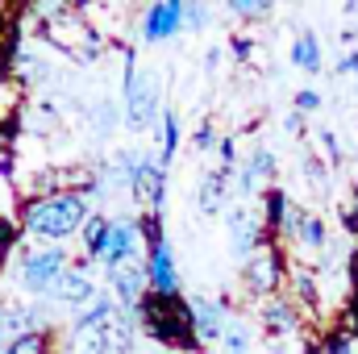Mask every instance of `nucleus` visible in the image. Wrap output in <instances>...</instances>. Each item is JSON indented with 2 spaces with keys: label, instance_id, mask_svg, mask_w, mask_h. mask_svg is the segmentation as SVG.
<instances>
[{
  "label": "nucleus",
  "instance_id": "nucleus-26",
  "mask_svg": "<svg viewBox=\"0 0 358 354\" xmlns=\"http://www.w3.org/2000/svg\"><path fill=\"white\" fill-rule=\"evenodd\" d=\"M296 63H300V67H317V50H313V42H300V46H296Z\"/></svg>",
  "mask_w": 358,
  "mask_h": 354
},
{
  "label": "nucleus",
  "instance_id": "nucleus-23",
  "mask_svg": "<svg viewBox=\"0 0 358 354\" xmlns=\"http://www.w3.org/2000/svg\"><path fill=\"white\" fill-rule=\"evenodd\" d=\"M217 163H221V171H238V146H234V138H221L217 142Z\"/></svg>",
  "mask_w": 358,
  "mask_h": 354
},
{
  "label": "nucleus",
  "instance_id": "nucleus-8",
  "mask_svg": "<svg viewBox=\"0 0 358 354\" xmlns=\"http://www.w3.org/2000/svg\"><path fill=\"white\" fill-rule=\"evenodd\" d=\"M129 200H138L146 213H159L163 217V208H167V163L163 159H146V167L138 171L134 179V187H129Z\"/></svg>",
  "mask_w": 358,
  "mask_h": 354
},
{
  "label": "nucleus",
  "instance_id": "nucleus-22",
  "mask_svg": "<svg viewBox=\"0 0 358 354\" xmlns=\"http://www.w3.org/2000/svg\"><path fill=\"white\" fill-rule=\"evenodd\" d=\"M183 29H204L208 25V0H179Z\"/></svg>",
  "mask_w": 358,
  "mask_h": 354
},
{
  "label": "nucleus",
  "instance_id": "nucleus-28",
  "mask_svg": "<svg viewBox=\"0 0 358 354\" xmlns=\"http://www.w3.org/2000/svg\"><path fill=\"white\" fill-rule=\"evenodd\" d=\"M0 354H4V342H0Z\"/></svg>",
  "mask_w": 358,
  "mask_h": 354
},
{
  "label": "nucleus",
  "instance_id": "nucleus-13",
  "mask_svg": "<svg viewBox=\"0 0 358 354\" xmlns=\"http://www.w3.org/2000/svg\"><path fill=\"white\" fill-rule=\"evenodd\" d=\"M108 238H113V217L104 208H92V217L84 221V229H80V246H84V255L96 267H100V255H104Z\"/></svg>",
  "mask_w": 358,
  "mask_h": 354
},
{
  "label": "nucleus",
  "instance_id": "nucleus-10",
  "mask_svg": "<svg viewBox=\"0 0 358 354\" xmlns=\"http://www.w3.org/2000/svg\"><path fill=\"white\" fill-rule=\"evenodd\" d=\"M104 288L113 292V300L121 309H138L142 296L150 292V279H146V267L142 263H125L117 271H104Z\"/></svg>",
  "mask_w": 358,
  "mask_h": 354
},
{
  "label": "nucleus",
  "instance_id": "nucleus-3",
  "mask_svg": "<svg viewBox=\"0 0 358 354\" xmlns=\"http://www.w3.org/2000/svg\"><path fill=\"white\" fill-rule=\"evenodd\" d=\"M121 113L129 134L159 129L163 121V88L155 71H138V50H121Z\"/></svg>",
  "mask_w": 358,
  "mask_h": 354
},
{
  "label": "nucleus",
  "instance_id": "nucleus-7",
  "mask_svg": "<svg viewBox=\"0 0 358 354\" xmlns=\"http://www.w3.org/2000/svg\"><path fill=\"white\" fill-rule=\"evenodd\" d=\"M183 34V13H179V0H150L142 21H138V38L146 46H163Z\"/></svg>",
  "mask_w": 358,
  "mask_h": 354
},
{
  "label": "nucleus",
  "instance_id": "nucleus-16",
  "mask_svg": "<svg viewBox=\"0 0 358 354\" xmlns=\"http://www.w3.org/2000/svg\"><path fill=\"white\" fill-rule=\"evenodd\" d=\"M125 125V113H121V104L117 100H100L96 108H92V134L104 142V138H113L117 129Z\"/></svg>",
  "mask_w": 358,
  "mask_h": 354
},
{
  "label": "nucleus",
  "instance_id": "nucleus-17",
  "mask_svg": "<svg viewBox=\"0 0 358 354\" xmlns=\"http://www.w3.org/2000/svg\"><path fill=\"white\" fill-rule=\"evenodd\" d=\"M259 321H263L267 334H292V330H296V313H292L287 300H267V304L259 309Z\"/></svg>",
  "mask_w": 358,
  "mask_h": 354
},
{
  "label": "nucleus",
  "instance_id": "nucleus-6",
  "mask_svg": "<svg viewBox=\"0 0 358 354\" xmlns=\"http://www.w3.org/2000/svg\"><path fill=\"white\" fill-rule=\"evenodd\" d=\"M146 255V242H142V221L138 217H113V238L100 255V267L104 271H117L125 263H142Z\"/></svg>",
  "mask_w": 358,
  "mask_h": 354
},
{
  "label": "nucleus",
  "instance_id": "nucleus-12",
  "mask_svg": "<svg viewBox=\"0 0 358 354\" xmlns=\"http://www.w3.org/2000/svg\"><path fill=\"white\" fill-rule=\"evenodd\" d=\"M242 283L250 296H271L279 288V255L275 250H255L242 263Z\"/></svg>",
  "mask_w": 358,
  "mask_h": 354
},
{
  "label": "nucleus",
  "instance_id": "nucleus-20",
  "mask_svg": "<svg viewBox=\"0 0 358 354\" xmlns=\"http://www.w3.org/2000/svg\"><path fill=\"white\" fill-rule=\"evenodd\" d=\"M155 134H159V155H163V163H171V159L179 155V138H183V134H179L176 108H163V121H159Z\"/></svg>",
  "mask_w": 358,
  "mask_h": 354
},
{
  "label": "nucleus",
  "instance_id": "nucleus-27",
  "mask_svg": "<svg viewBox=\"0 0 358 354\" xmlns=\"http://www.w3.org/2000/svg\"><path fill=\"white\" fill-rule=\"evenodd\" d=\"M146 354H171V351H159V346H155V351H146Z\"/></svg>",
  "mask_w": 358,
  "mask_h": 354
},
{
  "label": "nucleus",
  "instance_id": "nucleus-14",
  "mask_svg": "<svg viewBox=\"0 0 358 354\" xmlns=\"http://www.w3.org/2000/svg\"><path fill=\"white\" fill-rule=\"evenodd\" d=\"M225 225H229V238H234V255L246 263V259L259 250L263 229H259V225H255V217H250V213H242V208H238V213H229V221H225Z\"/></svg>",
  "mask_w": 358,
  "mask_h": 354
},
{
  "label": "nucleus",
  "instance_id": "nucleus-24",
  "mask_svg": "<svg viewBox=\"0 0 358 354\" xmlns=\"http://www.w3.org/2000/svg\"><path fill=\"white\" fill-rule=\"evenodd\" d=\"M192 146H196V150H217V134H213V125L192 129Z\"/></svg>",
  "mask_w": 358,
  "mask_h": 354
},
{
  "label": "nucleus",
  "instance_id": "nucleus-4",
  "mask_svg": "<svg viewBox=\"0 0 358 354\" xmlns=\"http://www.w3.org/2000/svg\"><path fill=\"white\" fill-rule=\"evenodd\" d=\"M67 267H71V250L67 246H17L13 283L25 296H46Z\"/></svg>",
  "mask_w": 358,
  "mask_h": 354
},
{
  "label": "nucleus",
  "instance_id": "nucleus-21",
  "mask_svg": "<svg viewBox=\"0 0 358 354\" xmlns=\"http://www.w3.org/2000/svg\"><path fill=\"white\" fill-rule=\"evenodd\" d=\"M221 354H246L250 351V325L246 321H238L234 313H229V321H225V334H221Z\"/></svg>",
  "mask_w": 358,
  "mask_h": 354
},
{
  "label": "nucleus",
  "instance_id": "nucleus-18",
  "mask_svg": "<svg viewBox=\"0 0 358 354\" xmlns=\"http://www.w3.org/2000/svg\"><path fill=\"white\" fill-rule=\"evenodd\" d=\"M21 129H29V134H55V129H59V108L34 100V104L25 108V117H21Z\"/></svg>",
  "mask_w": 358,
  "mask_h": 354
},
{
  "label": "nucleus",
  "instance_id": "nucleus-19",
  "mask_svg": "<svg viewBox=\"0 0 358 354\" xmlns=\"http://www.w3.org/2000/svg\"><path fill=\"white\" fill-rule=\"evenodd\" d=\"M4 354H55V330H34V334H21L13 338Z\"/></svg>",
  "mask_w": 358,
  "mask_h": 354
},
{
  "label": "nucleus",
  "instance_id": "nucleus-2",
  "mask_svg": "<svg viewBox=\"0 0 358 354\" xmlns=\"http://www.w3.org/2000/svg\"><path fill=\"white\" fill-rule=\"evenodd\" d=\"M138 313V325H142V338L155 342L159 351L171 354H200V338L192 330V304L187 296H159V292H146L142 304L134 309Z\"/></svg>",
  "mask_w": 358,
  "mask_h": 354
},
{
  "label": "nucleus",
  "instance_id": "nucleus-9",
  "mask_svg": "<svg viewBox=\"0 0 358 354\" xmlns=\"http://www.w3.org/2000/svg\"><path fill=\"white\" fill-rule=\"evenodd\" d=\"M192 330L200 338V346H217L229 321V300H213V296H192Z\"/></svg>",
  "mask_w": 358,
  "mask_h": 354
},
{
  "label": "nucleus",
  "instance_id": "nucleus-5",
  "mask_svg": "<svg viewBox=\"0 0 358 354\" xmlns=\"http://www.w3.org/2000/svg\"><path fill=\"white\" fill-rule=\"evenodd\" d=\"M92 259L88 255H80V259H71V267L55 279V288L46 292V300L55 304V309H67V313H80V309H88L92 300L104 292L100 283H96V275H92Z\"/></svg>",
  "mask_w": 358,
  "mask_h": 354
},
{
  "label": "nucleus",
  "instance_id": "nucleus-15",
  "mask_svg": "<svg viewBox=\"0 0 358 354\" xmlns=\"http://www.w3.org/2000/svg\"><path fill=\"white\" fill-rule=\"evenodd\" d=\"M225 183H229V171H221V167L200 179V187H196V204H200V213H208V217H213V213H221L225 192H229Z\"/></svg>",
  "mask_w": 358,
  "mask_h": 354
},
{
  "label": "nucleus",
  "instance_id": "nucleus-1",
  "mask_svg": "<svg viewBox=\"0 0 358 354\" xmlns=\"http://www.w3.org/2000/svg\"><path fill=\"white\" fill-rule=\"evenodd\" d=\"M88 217H92V200L84 192H42L17 213V229H21L25 242L67 246L71 238H80Z\"/></svg>",
  "mask_w": 358,
  "mask_h": 354
},
{
  "label": "nucleus",
  "instance_id": "nucleus-11",
  "mask_svg": "<svg viewBox=\"0 0 358 354\" xmlns=\"http://www.w3.org/2000/svg\"><path fill=\"white\" fill-rule=\"evenodd\" d=\"M117 300H113V292L104 288L96 300H92L88 309H80L76 313V321L67 325V338H88V334H108V325H113V317H117Z\"/></svg>",
  "mask_w": 358,
  "mask_h": 354
},
{
  "label": "nucleus",
  "instance_id": "nucleus-25",
  "mask_svg": "<svg viewBox=\"0 0 358 354\" xmlns=\"http://www.w3.org/2000/svg\"><path fill=\"white\" fill-rule=\"evenodd\" d=\"M234 13H242V17H255V13H263V4L267 0H225Z\"/></svg>",
  "mask_w": 358,
  "mask_h": 354
}]
</instances>
